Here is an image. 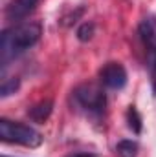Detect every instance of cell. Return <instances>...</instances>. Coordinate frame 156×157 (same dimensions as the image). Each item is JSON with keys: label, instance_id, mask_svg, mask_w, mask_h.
Masks as SVG:
<instances>
[{"label": "cell", "instance_id": "7a4b0ae2", "mask_svg": "<svg viewBox=\"0 0 156 157\" xmlns=\"http://www.w3.org/2000/svg\"><path fill=\"white\" fill-rule=\"evenodd\" d=\"M0 139L9 144H20L26 148H39L42 144V133L24 122L0 119Z\"/></svg>", "mask_w": 156, "mask_h": 157}, {"label": "cell", "instance_id": "9c48e42d", "mask_svg": "<svg viewBox=\"0 0 156 157\" xmlns=\"http://www.w3.org/2000/svg\"><path fill=\"white\" fill-rule=\"evenodd\" d=\"M127 126H129L134 133H142L143 122H142V115L138 113L136 106H129V110H127Z\"/></svg>", "mask_w": 156, "mask_h": 157}, {"label": "cell", "instance_id": "277c9868", "mask_svg": "<svg viewBox=\"0 0 156 157\" xmlns=\"http://www.w3.org/2000/svg\"><path fill=\"white\" fill-rule=\"evenodd\" d=\"M138 35L142 39L143 48L147 49L149 55V66L151 70L156 64V18L154 17H145L140 26H138Z\"/></svg>", "mask_w": 156, "mask_h": 157}, {"label": "cell", "instance_id": "30bf717a", "mask_svg": "<svg viewBox=\"0 0 156 157\" xmlns=\"http://www.w3.org/2000/svg\"><path fill=\"white\" fill-rule=\"evenodd\" d=\"M18 88H20L18 78H6V80L2 82V86H0V97H2V99H6V97H9V95L17 93V91H18Z\"/></svg>", "mask_w": 156, "mask_h": 157}, {"label": "cell", "instance_id": "7c38bea8", "mask_svg": "<svg viewBox=\"0 0 156 157\" xmlns=\"http://www.w3.org/2000/svg\"><path fill=\"white\" fill-rule=\"evenodd\" d=\"M151 71H153V84H154V91H156V64H154V68H153Z\"/></svg>", "mask_w": 156, "mask_h": 157}, {"label": "cell", "instance_id": "3957f363", "mask_svg": "<svg viewBox=\"0 0 156 157\" xmlns=\"http://www.w3.org/2000/svg\"><path fill=\"white\" fill-rule=\"evenodd\" d=\"M74 99L79 108H83L90 115H101L107 108V95L99 84L86 82L76 88Z\"/></svg>", "mask_w": 156, "mask_h": 157}, {"label": "cell", "instance_id": "5b68a950", "mask_svg": "<svg viewBox=\"0 0 156 157\" xmlns=\"http://www.w3.org/2000/svg\"><path fill=\"white\" fill-rule=\"evenodd\" d=\"M99 78L107 88L121 90L127 84V70L123 68L121 62H107L99 70Z\"/></svg>", "mask_w": 156, "mask_h": 157}, {"label": "cell", "instance_id": "8992f818", "mask_svg": "<svg viewBox=\"0 0 156 157\" xmlns=\"http://www.w3.org/2000/svg\"><path fill=\"white\" fill-rule=\"evenodd\" d=\"M37 2L39 0H13L6 9V17L9 20H22L35 9Z\"/></svg>", "mask_w": 156, "mask_h": 157}, {"label": "cell", "instance_id": "8fae6325", "mask_svg": "<svg viewBox=\"0 0 156 157\" xmlns=\"http://www.w3.org/2000/svg\"><path fill=\"white\" fill-rule=\"evenodd\" d=\"M94 33H96V26L92 22H84L77 29V39L81 42H88V40L94 37Z\"/></svg>", "mask_w": 156, "mask_h": 157}, {"label": "cell", "instance_id": "6da1fadb", "mask_svg": "<svg viewBox=\"0 0 156 157\" xmlns=\"http://www.w3.org/2000/svg\"><path fill=\"white\" fill-rule=\"evenodd\" d=\"M42 26L39 22H20L6 29L0 37V62L7 66L9 60L17 59L20 53L30 49L39 42Z\"/></svg>", "mask_w": 156, "mask_h": 157}, {"label": "cell", "instance_id": "ba28073f", "mask_svg": "<svg viewBox=\"0 0 156 157\" xmlns=\"http://www.w3.org/2000/svg\"><path fill=\"white\" fill-rule=\"evenodd\" d=\"M138 150H140V146L132 139H123V141H119L116 144V154L119 157H136Z\"/></svg>", "mask_w": 156, "mask_h": 157}, {"label": "cell", "instance_id": "4fadbf2b", "mask_svg": "<svg viewBox=\"0 0 156 157\" xmlns=\"http://www.w3.org/2000/svg\"><path fill=\"white\" fill-rule=\"evenodd\" d=\"M2 157H7V155H2Z\"/></svg>", "mask_w": 156, "mask_h": 157}, {"label": "cell", "instance_id": "52a82bcc", "mask_svg": "<svg viewBox=\"0 0 156 157\" xmlns=\"http://www.w3.org/2000/svg\"><path fill=\"white\" fill-rule=\"evenodd\" d=\"M51 112H53V101H40L37 104H33L30 110H28V117L31 119L33 122H37V124H44L50 115H51Z\"/></svg>", "mask_w": 156, "mask_h": 157}]
</instances>
